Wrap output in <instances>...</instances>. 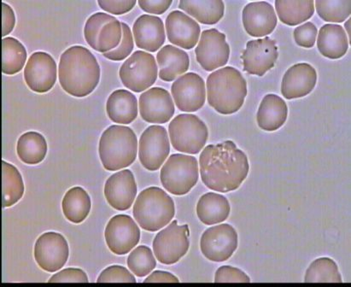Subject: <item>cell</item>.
Returning <instances> with one entry per match:
<instances>
[{"label":"cell","mask_w":351,"mask_h":287,"mask_svg":"<svg viewBox=\"0 0 351 287\" xmlns=\"http://www.w3.org/2000/svg\"><path fill=\"white\" fill-rule=\"evenodd\" d=\"M202 182L212 191H235L247 178V155L232 140L208 145L199 157Z\"/></svg>","instance_id":"cell-1"},{"label":"cell","mask_w":351,"mask_h":287,"mask_svg":"<svg viewBox=\"0 0 351 287\" xmlns=\"http://www.w3.org/2000/svg\"><path fill=\"white\" fill-rule=\"evenodd\" d=\"M59 82L69 95L84 98L99 85L100 67L88 48L74 46L61 55L58 68Z\"/></svg>","instance_id":"cell-2"},{"label":"cell","mask_w":351,"mask_h":287,"mask_svg":"<svg viewBox=\"0 0 351 287\" xmlns=\"http://www.w3.org/2000/svg\"><path fill=\"white\" fill-rule=\"evenodd\" d=\"M208 105L222 115H231L241 110L247 95V83L237 68L228 66L208 76Z\"/></svg>","instance_id":"cell-3"},{"label":"cell","mask_w":351,"mask_h":287,"mask_svg":"<svg viewBox=\"0 0 351 287\" xmlns=\"http://www.w3.org/2000/svg\"><path fill=\"white\" fill-rule=\"evenodd\" d=\"M99 152L106 171H117L127 168L137 158L136 134L126 126H110L100 138Z\"/></svg>","instance_id":"cell-4"},{"label":"cell","mask_w":351,"mask_h":287,"mask_svg":"<svg viewBox=\"0 0 351 287\" xmlns=\"http://www.w3.org/2000/svg\"><path fill=\"white\" fill-rule=\"evenodd\" d=\"M133 212L142 229L156 232L167 226L175 216V203L162 189L152 186L138 196Z\"/></svg>","instance_id":"cell-5"},{"label":"cell","mask_w":351,"mask_h":287,"mask_svg":"<svg viewBox=\"0 0 351 287\" xmlns=\"http://www.w3.org/2000/svg\"><path fill=\"white\" fill-rule=\"evenodd\" d=\"M199 178L196 158L184 154L170 155L160 174L163 188L176 196L187 195L197 185Z\"/></svg>","instance_id":"cell-6"},{"label":"cell","mask_w":351,"mask_h":287,"mask_svg":"<svg viewBox=\"0 0 351 287\" xmlns=\"http://www.w3.org/2000/svg\"><path fill=\"white\" fill-rule=\"evenodd\" d=\"M170 141L176 151L195 155L207 142V126L199 117L192 114H180L169 126Z\"/></svg>","instance_id":"cell-7"},{"label":"cell","mask_w":351,"mask_h":287,"mask_svg":"<svg viewBox=\"0 0 351 287\" xmlns=\"http://www.w3.org/2000/svg\"><path fill=\"white\" fill-rule=\"evenodd\" d=\"M84 36L93 50L106 53L119 46L123 38V27L114 16L97 12L86 21Z\"/></svg>","instance_id":"cell-8"},{"label":"cell","mask_w":351,"mask_h":287,"mask_svg":"<svg viewBox=\"0 0 351 287\" xmlns=\"http://www.w3.org/2000/svg\"><path fill=\"white\" fill-rule=\"evenodd\" d=\"M189 225L179 226L177 220L160 231L153 241V251L156 259L165 265L179 262L187 253L190 247Z\"/></svg>","instance_id":"cell-9"},{"label":"cell","mask_w":351,"mask_h":287,"mask_svg":"<svg viewBox=\"0 0 351 287\" xmlns=\"http://www.w3.org/2000/svg\"><path fill=\"white\" fill-rule=\"evenodd\" d=\"M158 65L153 55L143 51L132 54L121 65L119 75L121 82L135 92L151 88L158 79Z\"/></svg>","instance_id":"cell-10"},{"label":"cell","mask_w":351,"mask_h":287,"mask_svg":"<svg viewBox=\"0 0 351 287\" xmlns=\"http://www.w3.org/2000/svg\"><path fill=\"white\" fill-rule=\"evenodd\" d=\"M237 232L230 225L224 223L208 228L202 235V253L211 262H222L228 260L237 250Z\"/></svg>","instance_id":"cell-11"},{"label":"cell","mask_w":351,"mask_h":287,"mask_svg":"<svg viewBox=\"0 0 351 287\" xmlns=\"http://www.w3.org/2000/svg\"><path fill=\"white\" fill-rule=\"evenodd\" d=\"M170 144L165 127L152 125L144 131L138 143V158L149 171H156L168 158Z\"/></svg>","instance_id":"cell-12"},{"label":"cell","mask_w":351,"mask_h":287,"mask_svg":"<svg viewBox=\"0 0 351 287\" xmlns=\"http://www.w3.org/2000/svg\"><path fill=\"white\" fill-rule=\"evenodd\" d=\"M69 245L62 234L48 232L38 238L34 245V259L41 269L55 273L64 267L69 259Z\"/></svg>","instance_id":"cell-13"},{"label":"cell","mask_w":351,"mask_h":287,"mask_svg":"<svg viewBox=\"0 0 351 287\" xmlns=\"http://www.w3.org/2000/svg\"><path fill=\"white\" fill-rule=\"evenodd\" d=\"M108 248L116 255H126L141 240V230L134 220L128 215L111 218L104 232Z\"/></svg>","instance_id":"cell-14"},{"label":"cell","mask_w":351,"mask_h":287,"mask_svg":"<svg viewBox=\"0 0 351 287\" xmlns=\"http://www.w3.org/2000/svg\"><path fill=\"white\" fill-rule=\"evenodd\" d=\"M197 61L206 71H213L228 64L230 47L226 36L217 29L204 30L195 50Z\"/></svg>","instance_id":"cell-15"},{"label":"cell","mask_w":351,"mask_h":287,"mask_svg":"<svg viewBox=\"0 0 351 287\" xmlns=\"http://www.w3.org/2000/svg\"><path fill=\"white\" fill-rule=\"evenodd\" d=\"M171 93L177 108L183 112H195L204 105L206 89L204 79L196 73H187L173 83Z\"/></svg>","instance_id":"cell-16"},{"label":"cell","mask_w":351,"mask_h":287,"mask_svg":"<svg viewBox=\"0 0 351 287\" xmlns=\"http://www.w3.org/2000/svg\"><path fill=\"white\" fill-rule=\"evenodd\" d=\"M58 68L53 58L44 51L31 55L24 68V79L32 91L49 92L57 82Z\"/></svg>","instance_id":"cell-17"},{"label":"cell","mask_w":351,"mask_h":287,"mask_svg":"<svg viewBox=\"0 0 351 287\" xmlns=\"http://www.w3.org/2000/svg\"><path fill=\"white\" fill-rule=\"evenodd\" d=\"M278 57L276 40L269 37L250 40L242 55L244 71L250 75L263 76L274 68Z\"/></svg>","instance_id":"cell-18"},{"label":"cell","mask_w":351,"mask_h":287,"mask_svg":"<svg viewBox=\"0 0 351 287\" xmlns=\"http://www.w3.org/2000/svg\"><path fill=\"white\" fill-rule=\"evenodd\" d=\"M137 195V184L133 173L125 169L108 178L104 196L114 210L124 212L131 208Z\"/></svg>","instance_id":"cell-19"},{"label":"cell","mask_w":351,"mask_h":287,"mask_svg":"<svg viewBox=\"0 0 351 287\" xmlns=\"http://www.w3.org/2000/svg\"><path fill=\"white\" fill-rule=\"evenodd\" d=\"M138 103L142 119L149 123H168L175 114L171 95L161 88H153L142 93Z\"/></svg>","instance_id":"cell-20"},{"label":"cell","mask_w":351,"mask_h":287,"mask_svg":"<svg viewBox=\"0 0 351 287\" xmlns=\"http://www.w3.org/2000/svg\"><path fill=\"white\" fill-rule=\"evenodd\" d=\"M165 29L170 42L183 49H193L199 42L201 33L199 24L180 10H173L169 14Z\"/></svg>","instance_id":"cell-21"},{"label":"cell","mask_w":351,"mask_h":287,"mask_svg":"<svg viewBox=\"0 0 351 287\" xmlns=\"http://www.w3.org/2000/svg\"><path fill=\"white\" fill-rule=\"evenodd\" d=\"M242 19L246 33L256 38L269 36L277 25L276 10L265 1L252 2L246 5L243 10Z\"/></svg>","instance_id":"cell-22"},{"label":"cell","mask_w":351,"mask_h":287,"mask_svg":"<svg viewBox=\"0 0 351 287\" xmlns=\"http://www.w3.org/2000/svg\"><path fill=\"white\" fill-rule=\"evenodd\" d=\"M317 73L311 64L293 65L284 75L281 82V93L287 99L304 98L315 88Z\"/></svg>","instance_id":"cell-23"},{"label":"cell","mask_w":351,"mask_h":287,"mask_svg":"<svg viewBox=\"0 0 351 287\" xmlns=\"http://www.w3.org/2000/svg\"><path fill=\"white\" fill-rule=\"evenodd\" d=\"M133 32L136 46L149 53H155L165 42V25L158 16H141L135 21Z\"/></svg>","instance_id":"cell-24"},{"label":"cell","mask_w":351,"mask_h":287,"mask_svg":"<svg viewBox=\"0 0 351 287\" xmlns=\"http://www.w3.org/2000/svg\"><path fill=\"white\" fill-rule=\"evenodd\" d=\"M288 116L287 103L276 95H267L260 103L256 121L261 129L274 132L286 123Z\"/></svg>","instance_id":"cell-25"},{"label":"cell","mask_w":351,"mask_h":287,"mask_svg":"<svg viewBox=\"0 0 351 287\" xmlns=\"http://www.w3.org/2000/svg\"><path fill=\"white\" fill-rule=\"evenodd\" d=\"M159 67V77L165 82L175 81L177 76L189 71L190 60L189 54L180 48L167 45L156 55Z\"/></svg>","instance_id":"cell-26"},{"label":"cell","mask_w":351,"mask_h":287,"mask_svg":"<svg viewBox=\"0 0 351 287\" xmlns=\"http://www.w3.org/2000/svg\"><path fill=\"white\" fill-rule=\"evenodd\" d=\"M317 47L322 56L330 60H339L349 49V39L342 26L326 24L319 29Z\"/></svg>","instance_id":"cell-27"},{"label":"cell","mask_w":351,"mask_h":287,"mask_svg":"<svg viewBox=\"0 0 351 287\" xmlns=\"http://www.w3.org/2000/svg\"><path fill=\"white\" fill-rule=\"evenodd\" d=\"M106 110L108 116L113 123L130 124L138 116L136 97L128 90H117L108 99Z\"/></svg>","instance_id":"cell-28"},{"label":"cell","mask_w":351,"mask_h":287,"mask_svg":"<svg viewBox=\"0 0 351 287\" xmlns=\"http://www.w3.org/2000/svg\"><path fill=\"white\" fill-rule=\"evenodd\" d=\"M230 212L231 207L227 198L215 192L202 196L197 205V217L207 226L223 223Z\"/></svg>","instance_id":"cell-29"},{"label":"cell","mask_w":351,"mask_h":287,"mask_svg":"<svg viewBox=\"0 0 351 287\" xmlns=\"http://www.w3.org/2000/svg\"><path fill=\"white\" fill-rule=\"evenodd\" d=\"M180 9L206 25H214L224 16L225 5L221 0H180Z\"/></svg>","instance_id":"cell-30"},{"label":"cell","mask_w":351,"mask_h":287,"mask_svg":"<svg viewBox=\"0 0 351 287\" xmlns=\"http://www.w3.org/2000/svg\"><path fill=\"white\" fill-rule=\"evenodd\" d=\"M91 199L86 190L80 186L69 189L62 202V209L66 219L80 224L88 218L91 210Z\"/></svg>","instance_id":"cell-31"},{"label":"cell","mask_w":351,"mask_h":287,"mask_svg":"<svg viewBox=\"0 0 351 287\" xmlns=\"http://www.w3.org/2000/svg\"><path fill=\"white\" fill-rule=\"evenodd\" d=\"M274 5L281 22L289 26H297L311 19L315 12L312 0H276Z\"/></svg>","instance_id":"cell-32"},{"label":"cell","mask_w":351,"mask_h":287,"mask_svg":"<svg viewBox=\"0 0 351 287\" xmlns=\"http://www.w3.org/2000/svg\"><path fill=\"white\" fill-rule=\"evenodd\" d=\"M17 155L24 164L36 165L46 158L47 143L43 134L37 132L23 134L17 141Z\"/></svg>","instance_id":"cell-33"},{"label":"cell","mask_w":351,"mask_h":287,"mask_svg":"<svg viewBox=\"0 0 351 287\" xmlns=\"http://www.w3.org/2000/svg\"><path fill=\"white\" fill-rule=\"evenodd\" d=\"M24 195L22 175L15 166L2 161V207L16 205Z\"/></svg>","instance_id":"cell-34"},{"label":"cell","mask_w":351,"mask_h":287,"mask_svg":"<svg viewBox=\"0 0 351 287\" xmlns=\"http://www.w3.org/2000/svg\"><path fill=\"white\" fill-rule=\"evenodd\" d=\"M27 60V51L19 40L5 37L2 40V71L13 75L23 70Z\"/></svg>","instance_id":"cell-35"},{"label":"cell","mask_w":351,"mask_h":287,"mask_svg":"<svg viewBox=\"0 0 351 287\" xmlns=\"http://www.w3.org/2000/svg\"><path fill=\"white\" fill-rule=\"evenodd\" d=\"M305 283H342L338 265L332 259L321 258L312 262L306 271Z\"/></svg>","instance_id":"cell-36"},{"label":"cell","mask_w":351,"mask_h":287,"mask_svg":"<svg viewBox=\"0 0 351 287\" xmlns=\"http://www.w3.org/2000/svg\"><path fill=\"white\" fill-rule=\"evenodd\" d=\"M315 9L325 22L343 23L351 13L350 0H316Z\"/></svg>","instance_id":"cell-37"},{"label":"cell","mask_w":351,"mask_h":287,"mask_svg":"<svg viewBox=\"0 0 351 287\" xmlns=\"http://www.w3.org/2000/svg\"><path fill=\"white\" fill-rule=\"evenodd\" d=\"M128 269L138 277H145L156 268V262L150 248L141 245L135 248L128 258Z\"/></svg>","instance_id":"cell-38"},{"label":"cell","mask_w":351,"mask_h":287,"mask_svg":"<svg viewBox=\"0 0 351 287\" xmlns=\"http://www.w3.org/2000/svg\"><path fill=\"white\" fill-rule=\"evenodd\" d=\"M121 27H123V38H121L119 46L109 53H104V58L108 60L123 61L130 56L134 50V38L130 27L125 23H121Z\"/></svg>","instance_id":"cell-39"},{"label":"cell","mask_w":351,"mask_h":287,"mask_svg":"<svg viewBox=\"0 0 351 287\" xmlns=\"http://www.w3.org/2000/svg\"><path fill=\"white\" fill-rule=\"evenodd\" d=\"M98 283H136L133 274L123 266L114 265L104 269L99 276Z\"/></svg>","instance_id":"cell-40"},{"label":"cell","mask_w":351,"mask_h":287,"mask_svg":"<svg viewBox=\"0 0 351 287\" xmlns=\"http://www.w3.org/2000/svg\"><path fill=\"white\" fill-rule=\"evenodd\" d=\"M317 27L314 23L308 22L295 29L293 37L298 46L304 48H312L315 46L317 37Z\"/></svg>","instance_id":"cell-41"},{"label":"cell","mask_w":351,"mask_h":287,"mask_svg":"<svg viewBox=\"0 0 351 287\" xmlns=\"http://www.w3.org/2000/svg\"><path fill=\"white\" fill-rule=\"evenodd\" d=\"M215 283H250L251 279L245 272L231 266H222L215 276Z\"/></svg>","instance_id":"cell-42"},{"label":"cell","mask_w":351,"mask_h":287,"mask_svg":"<svg viewBox=\"0 0 351 287\" xmlns=\"http://www.w3.org/2000/svg\"><path fill=\"white\" fill-rule=\"evenodd\" d=\"M49 283H88V277L82 269L69 268L57 273L50 278Z\"/></svg>","instance_id":"cell-43"},{"label":"cell","mask_w":351,"mask_h":287,"mask_svg":"<svg viewBox=\"0 0 351 287\" xmlns=\"http://www.w3.org/2000/svg\"><path fill=\"white\" fill-rule=\"evenodd\" d=\"M100 8L114 15L130 12L136 5V0H99Z\"/></svg>","instance_id":"cell-44"},{"label":"cell","mask_w":351,"mask_h":287,"mask_svg":"<svg viewBox=\"0 0 351 287\" xmlns=\"http://www.w3.org/2000/svg\"><path fill=\"white\" fill-rule=\"evenodd\" d=\"M138 5L144 12L161 15L169 10L172 0H140Z\"/></svg>","instance_id":"cell-45"},{"label":"cell","mask_w":351,"mask_h":287,"mask_svg":"<svg viewBox=\"0 0 351 287\" xmlns=\"http://www.w3.org/2000/svg\"><path fill=\"white\" fill-rule=\"evenodd\" d=\"M16 25L15 12L6 3H2V36L5 38L12 32Z\"/></svg>","instance_id":"cell-46"},{"label":"cell","mask_w":351,"mask_h":287,"mask_svg":"<svg viewBox=\"0 0 351 287\" xmlns=\"http://www.w3.org/2000/svg\"><path fill=\"white\" fill-rule=\"evenodd\" d=\"M179 279L171 273L156 271L145 279L144 283H179Z\"/></svg>","instance_id":"cell-47"},{"label":"cell","mask_w":351,"mask_h":287,"mask_svg":"<svg viewBox=\"0 0 351 287\" xmlns=\"http://www.w3.org/2000/svg\"><path fill=\"white\" fill-rule=\"evenodd\" d=\"M350 19L347 21V22L345 24L346 29L347 31V34H348L349 38L350 37ZM348 38V39H349Z\"/></svg>","instance_id":"cell-48"}]
</instances>
